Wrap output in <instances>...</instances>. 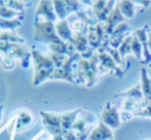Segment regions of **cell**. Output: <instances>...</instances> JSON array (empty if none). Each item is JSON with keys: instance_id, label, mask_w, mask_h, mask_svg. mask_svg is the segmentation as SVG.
<instances>
[{"instance_id": "6da1fadb", "label": "cell", "mask_w": 151, "mask_h": 140, "mask_svg": "<svg viewBox=\"0 0 151 140\" xmlns=\"http://www.w3.org/2000/svg\"><path fill=\"white\" fill-rule=\"evenodd\" d=\"M102 122L106 125V126L110 127V128L114 129L117 128L120 125L119 121V114L117 112L115 106H111L110 103L108 102L106 105L105 109L103 110L102 113Z\"/></svg>"}, {"instance_id": "7a4b0ae2", "label": "cell", "mask_w": 151, "mask_h": 140, "mask_svg": "<svg viewBox=\"0 0 151 140\" xmlns=\"http://www.w3.org/2000/svg\"><path fill=\"white\" fill-rule=\"evenodd\" d=\"M112 1H97L93 3V12L98 20L107 21L112 9Z\"/></svg>"}, {"instance_id": "3957f363", "label": "cell", "mask_w": 151, "mask_h": 140, "mask_svg": "<svg viewBox=\"0 0 151 140\" xmlns=\"http://www.w3.org/2000/svg\"><path fill=\"white\" fill-rule=\"evenodd\" d=\"M112 139V133L109 127L106 126L103 122L100 123L99 127L91 132L88 140H110Z\"/></svg>"}, {"instance_id": "277c9868", "label": "cell", "mask_w": 151, "mask_h": 140, "mask_svg": "<svg viewBox=\"0 0 151 140\" xmlns=\"http://www.w3.org/2000/svg\"><path fill=\"white\" fill-rule=\"evenodd\" d=\"M146 29H147V26H145L144 28L137 29V31L135 32V34L139 38L140 42H141L142 46H143L144 56H145V60L143 61L144 63L151 62V55L149 52V46H148V38L147 35H146Z\"/></svg>"}, {"instance_id": "5b68a950", "label": "cell", "mask_w": 151, "mask_h": 140, "mask_svg": "<svg viewBox=\"0 0 151 140\" xmlns=\"http://www.w3.org/2000/svg\"><path fill=\"white\" fill-rule=\"evenodd\" d=\"M104 50H105L104 46H102V48H99V52H101V53H100L98 56H99V60H100V62H101V64L103 65V66H105L106 68L119 71V69H118V67L116 66V63L114 62V60L112 59V57L110 56V55L104 53L103 52Z\"/></svg>"}, {"instance_id": "8992f818", "label": "cell", "mask_w": 151, "mask_h": 140, "mask_svg": "<svg viewBox=\"0 0 151 140\" xmlns=\"http://www.w3.org/2000/svg\"><path fill=\"white\" fill-rule=\"evenodd\" d=\"M123 22H127V18H125V17L122 14V12H120L119 6L118 5L115 6L114 9L111 12V14H110V16L108 17L107 23L111 25V26L115 27V26H117L118 24L123 23Z\"/></svg>"}, {"instance_id": "52a82bcc", "label": "cell", "mask_w": 151, "mask_h": 140, "mask_svg": "<svg viewBox=\"0 0 151 140\" xmlns=\"http://www.w3.org/2000/svg\"><path fill=\"white\" fill-rule=\"evenodd\" d=\"M141 79H142V90L145 98L151 100V82L148 78L147 72L145 68L141 69Z\"/></svg>"}, {"instance_id": "ba28073f", "label": "cell", "mask_w": 151, "mask_h": 140, "mask_svg": "<svg viewBox=\"0 0 151 140\" xmlns=\"http://www.w3.org/2000/svg\"><path fill=\"white\" fill-rule=\"evenodd\" d=\"M132 1H121L119 2V9L122 14L127 19H131L134 17V5Z\"/></svg>"}, {"instance_id": "9c48e42d", "label": "cell", "mask_w": 151, "mask_h": 140, "mask_svg": "<svg viewBox=\"0 0 151 140\" xmlns=\"http://www.w3.org/2000/svg\"><path fill=\"white\" fill-rule=\"evenodd\" d=\"M88 40L90 42V44L91 45V48H98V46H101L100 44L102 43V40L100 38L99 34H98L97 29L90 27V31H88Z\"/></svg>"}, {"instance_id": "30bf717a", "label": "cell", "mask_w": 151, "mask_h": 140, "mask_svg": "<svg viewBox=\"0 0 151 140\" xmlns=\"http://www.w3.org/2000/svg\"><path fill=\"white\" fill-rule=\"evenodd\" d=\"M132 39H133L132 36H127V37L123 39L120 46L118 48V52H119L121 57H123L124 55L129 54L131 52H133V51H132Z\"/></svg>"}, {"instance_id": "8fae6325", "label": "cell", "mask_w": 151, "mask_h": 140, "mask_svg": "<svg viewBox=\"0 0 151 140\" xmlns=\"http://www.w3.org/2000/svg\"><path fill=\"white\" fill-rule=\"evenodd\" d=\"M140 84H138L136 87L134 88L129 89L127 92H124V93H121L119 95H122V96H127V97H133L134 99H142L144 98V95H143V92L141 91V88H140Z\"/></svg>"}, {"instance_id": "7c38bea8", "label": "cell", "mask_w": 151, "mask_h": 140, "mask_svg": "<svg viewBox=\"0 0 151 140\" xmlns=\"http://www.w3.org/2000/svg\"><path fill=\"white\" fill-rule=\"evenodd\" d=\"M132 51H133L134 54L136 55V57H137L138 59H141L142 44L136 34L133 36V39H132Z\"/></svg>"}, {"instance_id": "4fadbf2b", "label": "cell", "mask_w": 151, "mask_h": 140, "mask_svg": "<svg viewBox=\"0 0 151 140\" xmlns=\"http://www.w3.org/2000/svg\"><path fill=\"white\" fill-rule=\"evenodd\" d=\"M86 44H88V38L83 35H77L75 40V48H77L79 52H84L86 50Z\"/></svg>"}, {"instance_id": "5bb4252c", "label": "cell", "mask_w": 151, "mask_h": 140, "mask_svg": "<svg viewBox=\"0 0 151 140\" xmlns=\"http://www.w3.org/2000/svg\"><path fill=\"white\" fill-rule=\"evenodd\" d=\"M127 31H129V25H127V22H123L115 26L112 35H124Z\"/></svg>"}, {"instance_id": "9a60e30c", "label": "cell", "mask_w": 151, "mask_h": 140, "mask_svg": "<svg viewBox=\"0 0 151 140\" xmlns=\"http://www.w3.org/2000/svg\"><path fill=\"white\" fill-rule=\"evenodd\" d=\"M105 48L106 51H108L109 52V54H111L110 56L112 57V59L114 60V62L116 63V64H120L121 63V60H120V54L119 52H118V50H116V48H110V46H104Z\"/></svg>"}, {"instance_id": "2e32d148", "label": "cell", "mask_w": 151, "mask_h": 140, "mask_svg": "<svg viewBox=\"0 0 151 140\" xmlns=\"http://www.w3.org/2000/svg\"><path fill=\"white\" fill-rule=\"evenodd\" d=\"M135 115H143V116H150L151 118V100H149L148 105L145 108H142L140 110H137L136 112H134Z\"/></svg>"}, {"instance_id": "e0dca14e", "label": "cell", "mask_w": 151, "mask_h": 140, "mask_svg": "<svg viewBox=\"0 0 151 140\" xmlns=\"http://www.w3.org/2000/svg\"><path fill=\"white\" fill-rule=\"evenodd\" d=\"M76 113H77V111H74L73 113H70V114L65 115L64 121L62 122V123H63V126L65 127V128H69V127L71 126L72 123H73V121H74V118H75Z\"/></svg>"}, {"instance_id": "ac0fdd59", "label": "cell", "mask_w": 151, "mask_h": 140, "mask_svg": "<svg viewBox=\"0 0 151 140\" xmlns=\"http://www.w3.org/2000/svg\"><path fill=\"white\" fill-rule=\"evenodd\" d=\"M136 103L134 102L132 99H129V100H127V102L124 103V109L127 110H133V109H137L138 107H140V105H135Z\"/></svg>"}, {"instance_id": "d6986e66", "label": "cell", "mask_w": 151, "mask_h": 140, "mask_svg": "<svg viewBox=\"0 0 151 140\" xmlns=\"http://www.w3.org/2000/svg\"><path fill=\"white\" fill-rule=\"evenodd\" d=\"M148 46H149V48L151 51V32L148 33Z\"/></svg>"}, {"instance_id": "ffe728a7", "label": "cell", "mask_w": 151, "mask_h": 140, "mask_svg": "<svg viewBox=\"0 0 151 140\" xmlns=\"http://www.w3.org/2000/svg\"><path fill=\"white\" fill-rule=\"evenodd\" d=\"M150 140H151V139H150Z\"/></svg>"}]
</instances>
